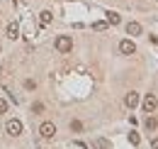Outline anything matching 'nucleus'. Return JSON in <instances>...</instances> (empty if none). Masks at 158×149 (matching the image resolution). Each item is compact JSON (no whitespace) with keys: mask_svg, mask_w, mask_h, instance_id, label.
<instances>
[{"mask_svg":"<svg viewBox=\"0 0 158 149\" xmlns=\"http://www.w3.org/2000/svg\"><path fill=\"white\" fill-rule=\"evenodd\" d=\"M5 132H7L10 137H20V134H22V122H20V120H15V117L7 120V122H5Z\"/></svg>","mask_w":158,"mask_h":149,"instance_id":"f257e3e1","label":"nucleus"},{"mask_svg":"<svg viewBox=\"0 0 158 149\" xmlns=\"http://www.w3.org/2000/svg\"><path fill=\"white\" fill-rule=\"evenodd\" d=\"M56 49H59L61 54H71V49H73V42H71V37H59L56 39Z\"/></svg>","mask_w":158,"mask_h":149,"instance_id":"f03ea898","label":"nucleus"},{"mask_svg":"<svg viewBox=\"0 0 158 149\" xmlns=\"http://www.w3.org/2000/svg\"><path fill=\"white\" fill-rule=\"evenodd\" d=\"M141 105H143V112H153L158 108V98L153 93H148L146 98H143V103H141Z\"/></svg>","mask_w":158,"mask_h":149,"instance_id":"7ed1b4c3","label":"nucleus"},{"mask_svg":"<svg viewBox=\"0 0 158 149\" xmlns=\"http://www.w3.org/2000/svg\"><path fill=\"white\" fill-rule=\"evenodd\" d=\"M39 134L44 137V139H51V137L56 134V125H54V122H44V125L39 127Z\"/></svg>","mask_w":158,"mask_h":149,"instance_id":"20e7f679","label":"nucleus"},{"mask_svg":"<svg viewBox=\"0 0 158 149\" xmlns=\"http://www.w3.org/2000/svg\"><path fill=\"white\" fill-rule=\"evenodd\" d=\"M119 52H122L124 56H129V54H134V52H136V44H134V42H129V39H122V42H119Z\"/></svg>","mask_w":158,"mask_h":149,"instance_id":"39448f33","label":"nucleus"},{"mask_svg":"<svg viewBox=\"0 0 158 149\" xmlns=\"http://www.w3.org/2000/svg\"><path fill=\"white\" fill-rule=\"evenodd\" d=\"M124 105H127L129 110H134V108L139 105V93H134V91H129V93H127V98H124Z\"/></svg>","mask_w":158,"mask_h":149,"instance_id":"423d86ee","label":"nucleus"},{"mask_svg":"<svg viewBox=\"0 0 158 149\" xmlns=\"http://www.w3.org/2000/svg\"><path fill=\"white\" fill-rule=\"evenodd\" d=\"M51 17H54L51 10H41V12H39V22H41V25H51Z\"/></svg>","mask_w":158,"mask_h":149,"instance_id":"0eeeda50","label":"nucleus"},{"mask_svg":"<svg viewBox=\"0 0 158 149\" xmlns=\"http://www.w3.org/2000/svg\"><path fill=\"white\" fill-rule=\"evenodd\" d=\"M127 34H141V25L139 22H129L127 25Z\"/></svg>","mask_w":158,"mask_h":149,"instance_id":"6e6552de","label":"nucleus"},{"mask_svg":"<svg viewBox=\"0 0 158 149\" xmlns=\"http://www.w3.org/2000/svg\"><path fill=\"white\" fill-rule=\"evenodd\" d=\"M143 125H146V130H148V132H153L158 127V120H156V117H146V122H143Z\"/></svg>","mask_w":158,"mask_h":149,"instance_id":"1a4fd4ad","label":"nucleus"},{"mask_svg":"<svg viewBox=\"0 0 158 149\" xmlns=\"http://www.w3.org/2000/svg\"><path fill=\"white\" fill-rule=\"evenodd\" d=\"M93 147H95V149H110V142L100 137V139H95V142H93Z\"/></svg>","mask_w":158,"mask_h":149,"instance_id":"9d476101","label":"nucleus"},{"mask_svg":"<svg viewBox=\"0 0 158 149\" xmlns=\"http://www.w3.org/2000/svg\"><path fill=\"white\" fill-rule=\"evenodd\" d=\"M7 37H10V39H17V37H20V29H17L15 25H10V27H7Z\"/></svg>","mask_w":158,"mask_h":149,"instance_id":"9b49d317","label":"nucleus"},{"mask_svg":"<svg viewBox=\"0 0 158 149\" xmlns=\"http://www.w3.org/2000/svg\"><path fill=\"white\" fill-rule=\"evenodd\" d=\"M119 20L122 17H119L117 12H110V15H107V22H110V25H119Z\"/></svg>","mask_w":158,"mask_h":149,"instance_id":"f8f14e48","label":"nucleus"},{"mask_svg":"<svg viewBox=\"0 0 158 149\" xmlns=\"http://www.w3.org/2000/svg\"><path fill=\"white\" fill-rule=\"evenodd\" d=\"M44 112V103H34L32 105V115H41Z\"/></svg>","mask_w":158,"mask_h":149,"instance_id":"ddd939ff","label":"nucleus"},{"mask_svg":"<svg viewBox=\"0 0 158 149\" xmlns=\"http://www.w3.org/2000/svg\"><path fill=\"white\" fill-rule=\"evenodd\" d=\"M93 29L95 32H105L107 29V22H93Z\"/></svg>","mask_w":158,"mask_h":149,"instance_id":"4468645a","label":"nucleus"},{"mask_svg":"<svg viewBox=\"0 0 158 149\" xmlns=\"http://www.w3.org/2000/svg\"><path fill=\"white\" fill-rule=\"evenodd\" d=\"M71 130L80 132V130H83V122H80V120H71Z\"/></svg>","mask_w":158,"mask_h":149,"instance_id":"2eb2a0df","label":"nucleus"},{"mask_svg":"<svg viewBox=\"0 0 158 149\" xmlns=\"http://www.w3.org/2000/svg\"><path fill=\"white\" fill-rule=\"evenodd\" d=\"M129 142H131V144H134V147H136L139 142H141V137H139L136 132H129Z\"/></svg>","mask_w":158,"mask_h":149,"instance_id":"dca6fc26","label":"nucleus"},{"mask_svg":"<svg viewBox=\"0 0 158 149\" xmlns=\"http://www.w3.org/2000/svg\"><path fill=\"white\" fill-rule=\"evenodd\" d=\"M24 88H27V91H34V88H37V81L27 78V81H24Z\"/></svg>","mask_w":158,"mask_h":149,"instance_id":"f3484780","label":"nucleus"},{"mask_svg":"<svg viewBox=\"0 0 158 149\" xmlns=\"http://www.w3.org/2000/svg\"><path fill=\"white\" fill-rule=\"evenodd\" d=\"M5 112H7V100L0 98V115H5Z\"/></svg>","mask_w":158,"mask_h":149,"instance_id":"a211bd4d","label":"nucleus"},{"mask_svg":"<svg viewBox=\"0 0 158 149\" xmlns=\"http://www.w3.org/2000/svg\"><path fill=\"white\" fill-rule=\"evenodd\" d=\"M151 149H158V139H153V142H151Z\"/></svg>","mask_w":158,"mask_h":149,"instance_id":"6ab92c4d","label":"nucleus"},{"mask_svg":"<svg viewBox=\"0 0 158 149\" xmlns=\"http://www.w3.org/2000/svg\"><path fill=\"white\" fill-rule=\"evenodd\" d=\"M68 2H73V0H68Z\"/></svg>","mask_w":158,"mask_h":149,"instance_id":"aec40b11","label":"nucleus"}]
</instances>
